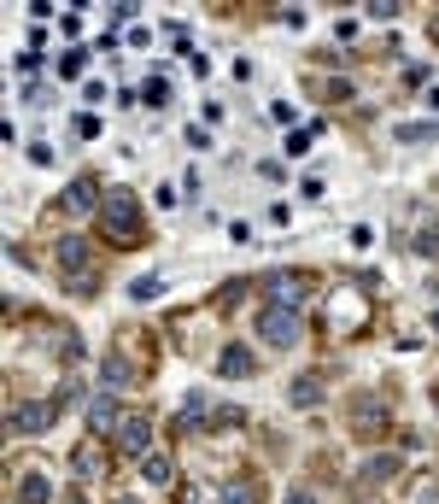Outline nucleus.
Segmentation results:
<instances>
[{"label":"nucleus","mask_w":439,"mask_h":504,"mask_svg":"<svg viewBox=\"0 0 439 504\" xmlns=\"http://www.w3.org/2000/svg\"><path fill=\"white\" fill-rule=\"evenodd\" d=\"M100 223H106L111 241H141V200L129 188H111L106 205H100Z\"/></svg>","instance_id":"f257e3e1"},{"label":"nucleus","mask_w":439,"mask_h":504,"mask_svg":"<svg viewBox=\"0 0 439 504\" xmlns=\"http://www.w3.org/2000/svg\"><path fill=\"white\" fill-rule=\"evenodd\" d=\"M253 328H258V340H263V347H275V352L299 347V335H305L299 311H287V305H263V311L253 317Z\"/></svg>","instance_id":"f03ea898"},{"label":"nucleus","mask_w":439,"mask_h":504,"mask_svg":"<svg viewBox=\"0 0 439 504\" xmlns=\"http://www.w3.org/2000/svg\"><path fill=\"white\" fill-rule=\"evenodd\" d=\"M53 423H59V404L53 399H24V404H12V411H6L12 434H47Z\"/></svg>","instance_id":"7ed1b4c3"},{"label":"nucleus","mask_w":439,"mask_h":504,"mask_svg":"<svg viewBox=\"0 0 439 504\" xmlns=\"http://www.w3.org/2000/svg\"><path fill=\"white\" fill-rule=\"evenodd\" d=\"M263 293H270V305H287V311H299V305L310 300V281L299 276V270H270V276H263Z\"/></svg>","instance_id":"20e7f679"},{"label":"nucleus","mask_w":439,"mask_h":504,"mask_svg":"<svg viewBox=\"0 0 439 504\" xmlns=\"http://www.w3.org/2000/svg\"><path fill=\"white\" fill-rule=\"evenodd\" d=\"M53 258H59V270H65L71 288H88V241L82 235H59L53 241Z\"/></svg>","instance_id":"39448f33"},{"label":"nucleus","mask_w":439,"mask_h":504,"mask_svg":"<svg viewBox=\"0 0 439 504\" xmlns=\"http://www.w3.org/2000/svg\"><path fill=\"white\" fill-rule=\"evenodd\" d=\"M106 205V194L94 188V176H77L65 194H59V212H77V217H88V212H100Z\"/></svg>","instance_id":"423d86ee"},{"label":"nucleus","mask_w":439,"mask_h":504,"mask_svg":"<svg viewBox=\"0 0 439 504\" xmlns=\"http://www.w3.org/2000/svg\"><path fill=\"white\" fill-rule=\"evenodd\" d=\"M118 452H123V458H147V452H153V423H147V416H123Z\"/></svg>","instance_id":"0eeeda50"},{"label":"nucleus","mask_w":439,"mask_h":504,"mask_svg":"<svg viewBox=\"0 0 439 504\" xmlns=\"http://www.w3.org/2000/svg\"><path fill=\"white\" fill-rule=\"evenodd\" d=\"M82 411H88V428H94V434H118V428H123V416H118V393H94Z\"/></svg>","instance_id":"6e6552de"},{"label":"nucleus","mask_w":439,"mask_h":504,"mask_svg":"<svg viewBox=\"0 0 439 504\" xmlns=\"http://www.w3.org/2000/svg\"><path fill=\"white\" fill-rule=\"evenodd\" d=\"M351 428H358V434H381L387 428V404L375 399V393H358V399H351Z\"/></svg>","instance_id":"1a4fd4ad"},{"label":"nucleus","mask_w":439,"mask_h":504,"mask_svg":"<svg viewBox=\"0 0 439 504\" xmlns=\"http://www.w3.org/2000/svg\"><path fill=\"white\" fill-rule=\"evenodd\" d=\"M217 370H223V376H229V381H246V376H253V370H258V364H253V352H246V347H223V358H217Z\"/></svg>","instance_id":"9d476101"},{"label":"nucleus","mask_w":439,"mask_h":504,"mask_svg":"<svg viewBox=\"0 0 439 504\" xmlns=\"http://www.w3.org/2000/svg\"><path fill=\"white\" fill-rule=\"evenodd\" d=\"M18 504H53V481H47L42 470H30L18 481Z\"/></svg>","instance_id":"9b49d317"},{"label":"nucleus","mask_w":439,"mask_h":504,"mask_svg":"<svg viewBox=\"0 0 439 504\" xmlns=\"http://www.w3.org/2000/svg\"><path fill=\"white\" fill-rule=\"evenodd\" d=\"M141 475H147L153 487H170V481H176V463L158 458V452H147V458H141Z\"/></svg>","instance_id":"f8f14e48"},{"label":"nucleus","mask_w":439,"mask_h":504,"mask_svg":"<svg viewBox=\"0 0 439 504\" xmlns=\"http://www.w3.org/2000/svg\"><path fill=\"white\" fill-rule=\"evenodd\" d=\"M398 470H405V463H398V458H369V463H363V470H358V481H369V487H375V481H393Z\"/></svg>","instance_id":"ddd939ff"},{"label":"nucleus","mask_w":439,"mask_h":504,"mask_svg":"<svg viewBox=\"0 0 439 504\" xmlns=\"http://www.w3.org/2000/svg\"><path fill=\"white\" fill-rule=\"evenodd\" d=\"M329 311H334V328H351V323H358V293H351V288H340V293H334V305H329Z\"/></svg>","instance_id":"4468645a"},{"label":"nucleus","mask_w":439,"mask_h":504,"mask_svg":"<svg viewBox=\"0 0 439 504\" xmlns=\"http://www.w3.org/2000/svg\"><path fill=\"white\" fill-rule=\"evenodd\" d=\"M71 475H77V481H94V475H100V452L77 446V452H71Z\"/></svg>","instance_id":"2eb2a0df"},{"label":"nucleus","mask_w":439,"mask_h":504,"mask_svg":"<svg viewBox=\"0 0 439 504\" xmlns=\"http://www.w3.org/2000/svg\"><path fill=\"white\" fill-rule=\"evenodd\" d=\"M293 404H299V411L322 404V381H317V376H299V381H293Z\"/></svg>","instance_id":"dca6fc26"},{"label":"nucleus","mask_w":439,"mask_h":504,"mask_svg":"<svg viewBox=\"0 0 439 504\" xmlns=\"http://www.w3.org/2000/svg\"><path fill=\"white\" fill-rule=\"evenodd\" d=\"M100 381H106V393H123V387H129V364L106 358V364H100Z\"/></svg>","instance_id":"f3484780"},{"label":"nucleus","mask_w":439,"mask_h":504,"mask_svg":"<svg viewBox=\"0 0 439 504\" xmlns=\"http://www.w3.org/2000/svg\"><path fill=\"white\" fill-rule=\"evenodd\" d=\"M217 504H258V487H253V481H223Z\"/></svg>","instance_id":"a211bd4d"},{"label":"nucleus","mask_w":439,"mask_h":504,"mask_svg":"<svg viewBox=\"0 0 439 504\" xmlns=\"http://www.w3.org/2000/svg\"><path fill=\"white\" fill-rule=\"evenodd\" d=\"M182 423L187 428H205V393H187V399H182Z\"/></svg>","instance_id":"6ab92c4d"},{"label":"nucleus","mask_w":439,"mask_h":504,"mask_svg":"<svg viewBox=\"0 0 439 504\" xmlns=\"http://www.w3.org/2000/svg\"><path fill=\"white\" fill-rule=\"evenodd\" d=\"M82 65H88V47H71V53L59 59V77H65V82H71V77H82Z\"/></svg>","instance_id":"aec40b11"},{"label":"nucleus","mask_w":439,"mask_h":504,"mask_svg":"<svg viewBox=\"0 0 439 504\" xmlns=\"http://www.w3.org/2000/svg\"><path fill=\"white\" fill-rule=\"evenodd\" d=\"M434 135H439V124H434V118H428V124H405V129H398V141H434Z\"/></svg>","instance_id":"412c9836"},{"label":"nucleus","mask_w":439,"mask_h":504,"mask_svg":"<svg viewBox=\"0 0 439 504\" xmlns=\"http://www.w3.org/2000/svg\"><path fill=\"white\" fill-rule=\"evenodd\" d=\"M165 293V281L158 276H141V281H129V300H158Z\"/></svg>","instance_id":"4be33fe9"},{"label":"nucleus","mask_w":439,"mask_h":504,"mask_svg":"<svg viewBox=\"0 0 439 504\" xmlns=\"http://www.w3.org/2000/svg\"><path fill=\"white\" fill-rule=\"evenodd\" d=\"M416 252H428V258H439V223H428V229H416V241H410Z\"/></svg>","instance_id":"5701e85b"},{"label":"nucleus","mask_w":439,"mask_h":504,"mask_svg":"<svg viewBox=\"0 0 439 504\" xmlns=\"http://www.w3.org/2000/svg\"><path fill=\"white\" fill-rule=\"evenodd\" d=\"M141 100H147V106H165V100H170V82H165V77H147Z\"/></svg>","instance_id":"b1692460"},{"label":"nucleus","mask_w":439,"mask_h":504,"mask_svg":"<svg viewBox=\"0 0 439 504\" xmlns=\"http://www.w3.org/2000/svg\"><path fill=\"white\" fill-rule=\"evenodd\" d=\"M71 129H77L82 141H94V135H100V118H94V112H77V124H71Z\"/></svg>","instance_id":"393cba45"},{"label":"nucleus","mask_w":439,"mask_h":504,"mask_svg":"<svg viewBox=\"0 0 439 504\" xmlns=\"http://www.w3.org/2000/svg\"><path fill=\"white\" fill-rule=\"evenodd\" d=\"M182 504H211V487H199V481H182Z\"/></svg>","instance_id":"a878e982"},{"label":"nucleus","mask_w":439,"mask_h":504,"mask_svg":"<svg viewBox=\"0 0 439 504\" xmlns=\"http://www.w3.org/2000/svg\"><path fill=\"white\" fill-rule=\"evenodd\" d=\"M287 153H293V158L310 153V129H293V135H287Z\"/></svg>","instance_id":"bb28decb"},{"label":"nucleus","mask_w":439,"mask_h":504,"mask_svg":"<svg viewBox=\"0 0 439 504\" xmlns=\"http://www.w3.org/2000/svg\"><path fill=\"white\" fill-rule=\"evenodd\" d=\"M187 147H194V153H205V147H211V129L194 124V129H187Z\"/></svg>","instance_id":"cd10ccee"},{"label":"nucleus","mask_w":439,"mask_h":504,"mask_svg":"<svg viewBox=\"0 0 439 504\" xmlns=\"http://www.w3.org/2000/svg\"><path fill=\"white\" fill-rule=\"evenodd\" d=\"M322 94H329V100H346V94H351V82H346V77H334V82H322Z\"/></svg>","instance_id":"c85d7f7f"},{"label":"nucleus","mask_w":439,"mask_h":504,"mask_svg":"<svg viewBox=\"0 0 439 504\" xmlns=\"http://www.w3.org/2000/svg\"><path fill=\"white\" fill-rule=\"evenodd\" d=\"M287 504H317V499H310V493H287Z\"/></svg>","instance_id":"c756f323"},{"label":"nucleus","mask_w":439,"mask_h":504,"mask_svg":"<svg viewBox=\"0 0 439 504\" xmlns=\"http://www.w3.org/2000/svg\"><path fill=\"white\" fill-rule=\"evenodd\" d=\"M434 335H439V311H434Z\"/></svg>","instance_id":"7c9ffc66"},{"label":"nucleus","mask_w":439,"mask_h":504,"mask_svg":"<svg viewBox=\"0 0 439 504\" xmlns=\"http://www.w3.org/2000/svg\"><path fill=\"white\" fill-rule=\"evenodd\" d=\"M434 404H439V381H434Z\"/></svg>","instance_id":"2f4dec72"},{"label":"nucleus","mask_w":439,"mask_h":504,"mask_svg":"<svg viewBox=\"0 0 439 504\" xmlns=\"http://www.w3.org/2000/svg\"><path fill=\"white\" fill-rule=\"evenodd\" d=\"M118 504H141V499H118Z\"/></svg>","instance_id":"473e14b6"}]
</instances>
